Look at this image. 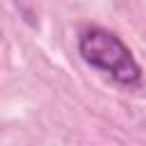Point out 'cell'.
<instances>
[{
	"label": "cell",
	"mask_w": 146,
	"mask_h": 146,
	"mask_svg": "<svg viewBox=\"0 0 146 146\" xmlns=\"http://www.w3.org/2000/svg\"><path fill=\"white\" fill-rule=\"evenodd\" d=\"M78 50L89 66L110 73L119 84L130 87V84H137L141 78V68L135 62L128 46L116 34H112L103 27L82 30V34L78 39Z\"/></svg>",
	"instance_id": "cell-1"
}]
</instances>
